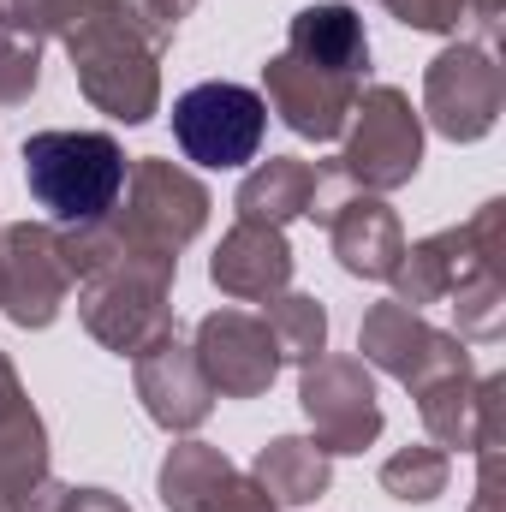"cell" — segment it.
Instances as JSON below:
<instances>
[{
	"mask_svg": "<svg viewBox=\"0 0 506 512\" xmlns=\"http://www.w3.org/2000/svg\"><path fill=\"white\" fill-rule=\"evenodd\" d=\"M173 36L155 30L131 0H114L108 12H96L90 24H78L66 36L78 90L90 96V108H102L108 120L143 126L161 102V48Z\"/></svg>",
	"mask_w": 506,
	"mask_h": 512,
	"instance_id": "1",
	"label": "cell"
},
{
	"mask_svg": "<svg viewBox=\"0 0 506 512\" xmlns=\"http://www.w3.org/2000/svg\"><path fill=\"white\" fill-rule=\"evenodd\" d=\"M126 149L108 131H36L24 143V185L54 227H96L126 197Z\"/></svg>",
	"mask_w": 506,
	"mask_h": 512,
	"instance_id": "2",
	"label": "cell"
},
{
	"mask_svg": "<svg viewBox=\"0 0 506 512\" xmlns=\"http://www.w3.org/2000/svg\"><path fill=\"white\" fill-rule=\"evenodd\" d=\"M423 161V120L411 108L405 90L376 84L352 102V120H346V149H340V179L352 191H399Z\"/></svg>",
	"mask_w": 506,
	"mask_h": 512,
	"instance_id": "3",
	"label": "cell"
},
{
	"mask_svg": "<svg viewBox=\"0 0 506 512\" xmlns=\"http://www.w3.org/2000/svg\"><path fill=\"white\" fill-rule=\"evenodd\" d=\"M262 131H268V102L245 84H227V78H209L173 102V137H179L185 161H197V167L256 161Z\"/></svg>",
	"mask_w": 506,
	"mask_h": 512,
	"instance_id": "4",
	"label": "cell"
},
{
	"mask_svg": "<svg viewBox=\"0 0 506 512\" xmlns=\"http://www.w3.org/2000/svg\"><path fill=\"white\" fill-rule=\"evenodd\" d=\"M501 227H506V203H483L471 227H453V233H435L423 245H405L399 268H393L399 304H411V310L417 304H441L471 274L501 268Z\"/></svg>",
	"mask_w": 506,
	"mask_h": 512,
	"instance_id": "5",
	"label": "cell"
},
{
	"mask_svg": "<svg viewBox=\"0 0 506 512\" xmlns=\"http://www.w3.org/2000/svg\"><path fill=\"white\" fill-rule=\"evenodd\" d=\"M114 221L137 245L179 256L209 221V191H203L197 173H185V167H173L161 155H143L126 173V209Z\"/></svg>",
	"mask_w": 506,
	"mask_h": 512,
	"instance_id": "6",
	"label": "cell"
},
{
	"mask_svg": "<svg viewBox=\"0 0 506 512\" xmlns=\"http://www.w3.org/2000/svg\"><path fill=\"white\" fill-rule=\"evenodd\" d=\"M501 66L483 42H453L447 54L429 60L423 72V114L435 120L441 137L453 143H477L501 120Z\"/></svg>",
	"mask_w": 506,
	"mask_h": 512,
	"instance_id": "7",
	"label": "cell"
},
{
	"mask_svg": "<svg viewBox=\"0 0 506 512\" xmlns=\"http://www.w3.org/2000/svg\"><path fill=\"white\" fill-rule=\"evenodd\" d=\"M298 405H304L322 453H364L381 435L376 382H370L364 358H310L304 382H298Z\"/></svg>",
	"mask_w": 506,
	"mask_h": 512,
	"instance_id": "8",
	"label": "cell"
},
{
	"mask_svg": "<svg viewBox=\"0 0 506 512\" xmlns=\"http://www.w3.org/2000/svg\"><path fill=\"white\" fill-rule=\"evenodd\" d=\"M358 352H364V364L387 370L393 382H405L411 393H417V387H429V382H441V376L471 370L465 346H459L453 334L429 328V322H423L411 304H399V298H387V304H376V310L364 316Z\"/></svg>",
	"mask_w": 506,
	"mask_h": 512,
	"instance_id": "9",
	"label": "cell"
},
{
	"mask_svg": "<svg viewBox=\"0 0 506 512\" xmlns=\"http://www.w3.org/2000/svg\"><path fill=\"white\" fill-rule=\"evenodd\" d=\"M66 292L72 274L60 256V227H30V221L0 227V310L18 328H48Z\"/></svg>",
	"mask_w": 506,
	"mask_h": 512,
	"instance_id": "10",
	"label": "cell"
},
{
	"mask_svg": "<svg viewBox=\"0 0 506 512\" xmlns=\"http://www.w3.org/2000/svg\"><path fill=\"white\" fill-rule=\"evenodd\" d=\"M197 370L203 382L215 387L221 399H256L268 393L280 376V346H274V328L251 316V310H215L197 322Z\"/></svg>",
	"mask_w": 506,
	"mask_h": 512,
	"instance_id": "11",
	"label": "cell"
},
{
	"mask_svg": "<svg viewBox=\"0 0 506 512\" xmlns=\"http://www.w3.org/2000/svg\"><path fill=\"white\" fill-rule=\"evenodd\" d=\"M262 84H268L274 114L298 131V137H310V143H334V137H346L352 102L364 96L358 78H340V72L304 66V60H292L286 48L262 66Z\"/></svg>",
	"mask_w": 506,
	"mask_h": 512,
	"instance_id": "12",
	"label": "cell"
},
{
	"mask_svg": "<svg viewBox=\"0 0 506 512\" xmlns=\"http://www.w3.org/2000/svg\"><path fill=\"white\" fill-rule=\"evenodd\" d=\"M137 399H143V411H149L161 429H173V435L197 429V423L215 411V387L203 382L197 352L179 346V334H167V340H155L149 352H137Z\"/></svg>",
	"mask_w": 506,
	"mask_h": 512,
	"instance_id": "13",
	"label": "cell"
},
{
	"mask_svg": "<svg viewBox=\"0 0 506 512\" xmlns=\"http://www.w3.org/2000/svg\"><path fill=\"white\" fill-rule=\"evenodd\" d=\"M328 239H334L340 268L358 280H393V268L405 256V227L376 191H346L328 209Z\"/></svg>",
	"mask_w": 506,
	"mask_h": 512,
	"instance_id": "14",
	"label": "cell"
},
{
	"mask_svg": "<svg viewBox=\"0 0 506 512\" xmlns=\"http://www.w3.org/2000/svg\"><path fill=\"white\" fill-rule=\"evenodd\" d=\"M209 274H215V286H221L227 298H239V304H268V298H280V292L292 286V245H286L280 227L239 221V227L221 239Z\"/></svg>",
	"mask_w": 506,
	"mask_h": 512,
	"instance_id": "15",
	"label": "cell"
},
{
	"mask_svg": "<svg viewBox=\"0 0 506 512\" xmlns=\"http://www.w3.org/2000/svg\"><path fill=\"white\" fill-rule=\"evenodd\" d=\"M286 54L304 60V66H322V72H340V78H358L370 72V36H364V18L346 6V0H316L292 18L286 30Z\"/></svg>",
	"mask_w": 506,
	"mask_h": 512,
	"instance_id": "16",
	"label": "cell"
},
{
	"mask_svg": "<svg viewBox=\"0 0 506 512\" xmlns=\"http://www.w3.org/2000/svg\"><path fill=\"white\" fill-rule=\"evenodd\" d=\"M316 185H322V167H316V161H298V155H268L256 173H245V185H239V221L286 227L292 215H310Z\"/></svg>",
	"mask_w": 506,
	"mask_h": 512,
	"instance_id": "17",
	"label": "cell"
},
{
	"mask_svg": "<svg viewBox=\"0 0 506 512\" xmlns=\"http://www.w3.org/2000/svg\"><path fill=\"white\" fill-rule=\"evenodd\" d=\"M256 483L274 495V507H304L316 495H328V477H334V453L316 447V435H280L256 453Z\"/></svg>",
	"mask_w": 506,
	"mask_h": 512,
	"instance_id": "18",
	"label": "cell"
},
{
	"mask_svg": "<svg viewBox=\"0 0 506 512\" xmlns=\"http://www.w3.org/2000/svg\"><path fill=\"white\" fill-rule=\"evenodd\" d=\"M233 477V459L209 441H179L161 459V507L167 512H197L221 483Z\"/></svg>",
	"mask_w": 506,
	"mask_h": 512,
	"instance_id": "19",
	"label": "cell"
},
{
	"mask_svg": "<svg viewBox=\"0 0 506 512\" xmlns=\"http://www.w3.org/2000/svg\"><path fill=\"white\" fill-rule=\"evenodd\" d=\"M417 411H423V429L435 435L441 453L471 447L477 441V382H471V370L417 387Z\"/></svg>",
	"mask_w": 506,
	"mask_h": 512,
	"instance_id": "20",
	"label": "cell"
},
{
	"mask_svg": "<svg viewBox=\"0 0 506 512\" xmlns=\"http://www.w3.org/2000/svg\"><path fill=\"white\" fill-rule=\"evenodd\" d=\"M262 322L274 328V346H280V358H292V364H310V358H322V346H328V310H322L316 298H304V292L268 298V316H262Z\"/></svg>",
	"mask_w": 506,
	"mask_h": 512,
	"instance_id": "21",
	"label": "cell"
},
{
	"mask_svg": "<svg viewBox=\"0 0 506 512\" xmlns=\"http://www.w3.org/2000/svg\"><path fill=\"white\" fill-rule=\"evenodd\" d=\"M447 477H453V465L441 447H405L381 465V489L393 501H435L447 489Z\"/></svg>",
	"mask_w": 506,
	"mask_h": 512,
	"instance_id": "22",
	"label": "cell"
},
{
	"mask_svg": "<svg viewBox=\"0 0 506 512\" xmlns=\"http://www.w3.org/2000/svg\"><path fill=\"white\" fill-rule=\"evenodd\" d=\"M36 84H42V36H30L12 18H0V108L30 102Z\"/></svg>",
	"mask_w": 506,
	"mask_h": 512,
	"instance_id": "23",
	"label": "cell"
},
{
	"mask_svg": "<svg viewBox=\"0 0 506 512\" xmlns=\"http://www.w3.org/2000/svg\"><path fill=\"white\" fill-rule=\"evenodd\" d=\"M114 0H6L0 18H12L30 36H72L78 24H90L96 12H108Z\"/></svg>",
	"mask_w": 506,
	"mask_h": 512,
	"instance_id": "24",
	"label": "cell"
},
{
	"mask_svg": "<svg viewBox=\"0 0 506 512\" xmlns=\"http://www.w3.org/2000/svg\"><path fill=\"white\" fill-rule=\"evenodd\" d=\"M453 310H459V328L471 334V340H495L506 322V280L501 268H483V274H471L459 292H453Z\"/></svg>",
	"mask_w": 506,
	"mask_h": 512,
	"instance_id": "25",
	"label": "cell"
},
{
	"mask_svg": "<svg viewBox=\"0 0 506 512\" xmlns=\"http://www.w3.org/2000/svg\"><path fill=\"white\" fill-rule=\"evenodd\" d=\"M381 6L411 30H459L465 24V0H381Z\"/></svg>",
	"mask_w": 506,
	"mask_h": 512,
	"instance_id": "26",
	"label": "cell"
},
{
	"mask_svg": "<svg viewBox=\"0 0 506 512\" xmlns=\"http://www.w3.org/2000/svg\"><path fill=\"white\" fill-rule=\"evenodd\" d=\"M197 512H280V507H274V495H268L256 477H239V471H233Z\"/></svg>",
	"mask_w": 506,
	"mask_h": 512,
	"instance_id": "27",
	"label": "cell"
},
{
	"mask_svg": "<svg viewBox=\"0 0 506 512\" xmlns=\"http://www.w3.org/2000/svg\"><path fill=\"white\" fill-rule=\"evenodd\" d=\"M60 512H131L120 495H108V489H66L60 495Z\"/></svg>",
	"mask_w": 506,
	"mask_h": 512,
	"instance_id": "28",
	"label": "cell"
},
{
	"mask_svg": "<svg viewBox=\"0 0 506 512\" xmlns=\"http://www.w3.org/2000/svg\"><path fill=\"white\" fill-rule=\"evenodd\" d=\"M131 6H137V12H143L155 30H167V36H173V30H179V18H185L197 0H131Z\"/></svg>",
	"mask_w": 506,
	"mask_h": 512,
	"instance_id": "29",
	"label": "cell"
},
{
	"mask_svg": "<svg viewBox=\"0 0 506 512\" xmlns=\"http://www.w3.org/2000/svg\"><path fill=\"white\" fill-rule=\"evenodd\" d=\"M0 6H6V0H0Z\"/></svg>",
	"mask_w": 506,
	"mask_h": 512,
	"instance_id": "30",
	"label": "cell"
}]
</instances>
